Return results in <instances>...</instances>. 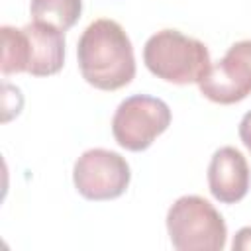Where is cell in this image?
I'll return each mask as SVG.
<instances>
[{
	"label": "cell",
	"mask_w": 251,
	"mask_h": 251,
	"mask_svg": "<svg viewBox=\"0 0 251 251\" xmlns=\"http://www.w3.org/2000/svg\"><path fill=\"white\" fill-rule=\"evenodd\" d=\"M76 59L82 78L98 90H118L135 76L133 47L124 27L108 18L86 25L76 43Z\"/></svg>",
	"instance_id": "1"
},
{
	"label": "cell",
	"mask_w": 251,
	"mask_h": 251,
	"mask_svg": "<svg viewBox=\"0 0 251 251\" xmlns=\"http://www.w3.org/2000/svg\"><path fill=\"white\" fill-rule=\"evenodd\" d=\"M143 61L157 78L173 84L200 82L212 67L208 47L178 29L153 33L145 41Z\"/></svg>",
	"instance_id": "2"
},
{
	"label": "cell",
	"mask_w": 251,
	"mask_h": 251,
	"mask_svg": "<svg viewBox=\"0 0 251 251\" xmlns=\"http://www.w3.org/2000/svg\"><path fill=\"white\" fill-rule=\"evenodd\" d=\"M167 231L178 251H222L227 227L222 214L202 196H180L167 212Z\"/></svg>",
	"instance_id": "3"
},
{
	"label": "cell",
	"mask_w": 251,
	"mask_h": 251,
	"mask_svg": "<svg viewBox=\"0 0 251 251\" xmlns=\"http://www.w3.org/2000/svg\"><path fill=\"white\" fill-rule=\"evenodd\" d=\"M171 110L161 98L133 94L116 108L112 133L120 147L143 151L171 126Z\"/></svg>",
	"instance_id": "4"
},
{
	"label": "cell",
	"mask_w": 251,
	"mask_h": 251,
	"mask_svg": "<svg viewBox=\"0 0 251 251\" xmlns=\"http://www.w3.org/2000/svg\"><path fill=\"white\" fill-rule=\"evenodd\" d=\"M131 171L127 161L110 149H88L73 167V182L86 200L102 202L122 196L129 186Z\"/></svg>",
	"instance_id": "5"
},
{
	"label": "cell",
	"mask_w": 251,
	"mask_h": 251,
	"mask_svg": "<svg viewBox=\"0 0 251 251\" xmlns=\"http://www.w3.org/2000/svg\"><path fill=\"white\" fill-rule=\"evenodd\" d=\"M200 92L216 104H235L251 94V39L229 45L198 82Z\"/></svg>",
	"instance_id": "6"
},
{
	"label": "cell",
	"mask_w": 251,
	"mask_h": 251,
	"mask_svg": "<svg viewBox=\"0 0 251 251\" xmlns=\"http://www.w3.org/2000/svg\"><path fill=\"white\" fill-rule=\"evenodd\" d=\"M208 186L222 204H235L249 190V165L235 147H220L208 165Z\"/></svg>",
	"instance_id": "7"
},
{
	"label": "cell",
	"mask_w": 251,
	"mask_h": 251,
	"mask_svg": "<svg viewBox=\"0 0 251 251\" xmlns=\"http://www.w3.org/2000/svg\"><path fill=\"white\" fill-rule=\"evenodd\" d=\"M27 39V73L33 76H51L65 63V31L31 22L22 27Z\"/></svg>",
	"instance_id": "8"
},
{
	"label": "cell",
	"mask_w": 251,
	"mask_h": 251,
	"mask_svg": "<svg viewBox=\"0 0 251 251\" xmlns=\"http://www.w3.org/2000/svg\"><path fill=\"white\" fill-rule=\"evenodd\" d=\"M29 12L33 22H41L67 31L78 22L82 0H31Z\"/></svg>",
	"instance_id": "9"
},
{
	"label": "cell",
	"mask_w": 251,
	"mask_h": 251,
	"mask_svg": "<svg viewBox=\"0 0 251 251\" xmlns=\"http://www.w3.org/2000/svg\"><path fill=\"white\" fill-rule=\"evenodd\" d=\"M2 75L27 73V39L24 29L2 25Z\"/></svg>",
	"instance_id": "10"
},
{
	"label": "cell",
	"mask_w": 251,
	"mask_h": 251,
	"mask_svg": "<svg viewBox=\"0 0 251 251\" xmlns=\"http://www.w3.org/2000/svg\"><path fill=\"white\" fill-rule=\"evenodd\" d=\"M231 249L233 251H251V226L247 227H241L233 241H231Z\"/></svg>",
	"instance_id": "11"
},
{
	"label": "cell",
	"mask_w": 251,
	"mask_h": 251,
	"mask_svg": "<svg viewBox=\"0 0 251 251\" xmlns=\"http://www.w3.org/2000/svg\"><path fill=\"white\" fill-rule=\"evenodd\" d=\"M239 137H241V141H243V145L249 149V153H251V110L241 118V122H239Z\"/></svg>",
	"instance_id": "12"
}]
</instances>
